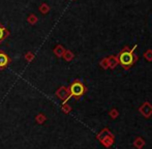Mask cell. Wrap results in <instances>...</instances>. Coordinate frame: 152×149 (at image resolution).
<instances>
[{
  "label": "cell",
  "mask_w": 152,
  "mask_h": 149,
  "mask_svg": "<svg viewBox=\"0 0 152 149\" xmlns=\"http://www.w3.org/2000/svg\"><path fill=\"white\" fill-rule=\"evenodd\" d=\"M134 59V57L132 56V52H123V53H121V55H120V62L123 65H125V66L126 65L132 64Z\"/></svg>",
  "instance_id": "7a4b0ae2"
},
{
  "label": "cell",
  "mask_w": 152,
  "mask_h": 149,
  "mask_svg": "<svg viewBox=\"0 0 152 149\" xmlns=\"http://www.w3.org/2000/svg\"><path fill=\"white\" fill-rule=\"evenodd\" d=\"M3 37H4V30L0 27V40L3 39Z\"/></svg>",
  "instance_id": "277c9868"
},
{
  "label": "cell",
  "mask_w": 152,
  "mask_h": 149,
  "mask_svg": "<svg viewBox=\"0 0 152 149\" xmlns=\"http://www.w3.org/2000/svg\"><path fill=\"white\" fill-rule=\"evenodd\" d=\"M8 63V57L4 53H0V67H5Z\"/></svg>",
  "instance_id": "3957f363"
},
{
  "label": "cell",
  "mask_w": 152,
  "mask_h": 149,
  "mask_svg": "<svg viewBox=\"0 0 152 149\" xmlns=\"http://www.w3.org/2000/svg\"><path fill=\"white\" fill-rule=\"evenodd\" d=\"M84 93V86L82 85V83L80 82H75L70 86V95L74 96H81Z\"/></svg>",
  "instance_id": "6da1fadb"
}]
</instances>
